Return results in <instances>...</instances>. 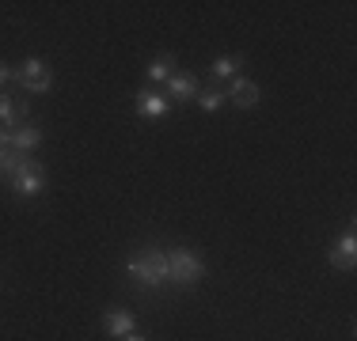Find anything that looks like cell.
I'll return each mask as SVG.
<instances>
[{
  "instance_id": "1",
  "label": "cell",
  "mask_w": 357,
  "mask_h": 341,
  "mask_svg": "<svg viewBox=\"0 0 357 341\" xmlns=\"http://www.w3.org/2000/svg\"><path fill=\"white\" fill-rule=\"evenodd\" d=\"M206 277V262L194 251H172L167 254V280H178V285H198Z\"/></svg>"
},
{
  "instance_id": "2",
  "label": "cell",
  "mask_w": 357,
  "mask_h": 341,
  "mask_svg": "<svg viewBox=\"0 0 357 341\" xmlns=\"http://www.w3.org/2000/svg\"><path fill=\"white\" fill-rule=\"evenodd\" d=\"M130 277L144 280V285H164L167 280V254L144 251V254H137V258H130Z\"/></svg>"
},
{
  "instance_id": "3",
  "label": "cell",
  "mask_w": 357,
  "mask_h": 341,
  "mask_svg": "<svg viewBox=\"0 0 357 341\" xmlns=\"http://www.w3.org/2000/svg\"><path fill=\"white\" fill-rule=\"evenodd\" d=\"M15 80L23 84V88H31V91H50L54 88V72H50V65L42 61V57H27L20 68H15Z\"/></svg>"
},
{
  "instance_id": "4",
  "label": "cell",
  "mask_w": 357,
  "mask_h": 341,
  "mask_svg": "<svg viewBox=\"0 0 357 341\" xmlns=\"http://www.w3.org/2000/svg\"><path fill=\"white\" fill-rule=\"evenodd\" d=\"M42 186H46V167L35 164V159L12 178V190L20 193V198H35V193H42Z\"/></svg>"
},
{
  "instance_id": "5",
  "label": "cell",
  "mask_w": 357,
  "mask_h": 341,
  "mask_svg": "<svg viewBox=\"0 0 357 341\" xmlns=\"http://www.w3.org/2000/svg\"><path fill=\"white\" fill-rule=\"evenodd\" d=\"M327 258H331V266H335V269H354V262H357V235H354V228L338 239L335 246H331Z\"/></svg>"
},
{
  "instance_id": "6",
  "label": "cell",
  "mask_w": 357,
  "mask_h": 341,
  "mask_svg": "<svg viewBox=\"0 0 357 341\" xmlns=\"http://www.w3.org/2000/svg\"><path fill=\"white\" fill-rule=\"evenodd\" d=\"M225 99H232L240 110H251V106H259V84H255V80H243V76H236Z\"/></svg>"
},
{
  "instance_id": "7",
  "label": "cell",
  "mask_w": 357,
  "mask_h": 341,
  "mask_svg": "<svg viewBox=\"0 0 357 341\" xmlns=\"http://www.w3.org/2000/svg\"><path fill=\"white\" fill-rule=\"evenodd\" d=\"M23 118H27V102L12 99V95H0V129H20Z\"/></svg>"
},
{
  "instance_id": "8",
  "label": "cell",
  "mask_w": 357,
  "mask_h": 341,
  "mask_svg": "<svg viewBox=\"0 0 357 341\" xmlns=\"http://www.w3.org/2000/svg\"><path fill=\"white\" fill-rule=\"evenodd\" d=\"M167 106H172V99L160 95V91H152V88H144L137 95V114H144V118H164Z\"/></svg>"
},
{
  "instance_id": "9",
  "label": "cell",
  "mask_w": 357,
  "mask_h": 341,
  "mask_svg": "<svg viewBox=\"0 0 357 341\" xmlns=\"http://www.w3.org/2000/svg\"><path fill=\"white\" fill-rule=\"evenodd\" d=\"M27 164H31L27 152H15L12 144H4V148H0V178H8V182H12V178L20 175Z\"/></svg>"
},
{
  "instance_id": "10",
  "label": "cell",
  "mask_w": 357,
  "mask_h": 341,
  "mask_svg": "<svg viewBox=\"0 0 357 341\" xmlns=\"http://www.w3.org/2000/svg\"><path fill=\"white\" fill-rule=\"evenodd\" d=\"M38 141H42V129H38V125H27V122H23L20 129H8V144H12L15 152H27V156H31V148H38Z\"/></svg>"
},
{
  "instance_id": "11",
  "label": "cell",
  "mask_w": 357,
  "mask_h": 341,
  "mask_svg": "<svg viewBox=\"0 0 357 341\" xmlns=\"http://www.w3.org/2000/svg\"><path fill=\"white\" fill-rule=\"evenodd\" d=\"M103 330H107V334H114V338L133 334V315L130 311H107L103 315Z\"/></svg>"
},
{
  "instance_id": "12",
  "label": "cell",
  "mask_w": 357,
  "mask_h": 341,
  "mask_svg": "<svg viewBox=\"0 0 357 341\" xmlns=\"http://www.w3.org/2000/svg\"><path fill=\"white\" fill-rule=\"evenodd\" d=\"M194 95H198V80H194V76L175 72L172 80H167V99H194Z\"/></svg>"
},
{
  "instance_id": "13",
  "label": "cell",
  "mask_w": 357,
  "mask_h": 341,
  "mask_svg": "<svg viewBox=\"0 0 357 341\" xmlns=\"http://www.w3.org/2000/svg\"><path fill=\"white\" fill-rule=\"evenodd\" d=\"M144 72H149V80H172V76H175V54L152 57V65L144 68Z\"/></svg>"
},
{
  "instance_id": "14",
  "label": "cell",
  "mask_w": 357,
  "mask_h": 341,
  "mask_svg": "<svg viewBox=\"0 0 357 341\" xmlns=\"http://www.w3.org/2000/svg\"><path fill=\"white\" fill-rule=\"evenodd\" d=\"M243 65V54H228V57H217L213 61V76H220V80H232L236 68Z\"/></svg>"
},
{
  "instance_id": "15",
  "label": "cell",
  "mask_w": 357,
  "mask_h": 341,
  "mask_svg": "<svg viewBox=\"0 0 357 341\" xmlns=\"http://www.w3.org/2000/svg\"><path fill=\"white\" fill-rule=\"evenodd\" d=\"M198 102H202V110H220V102H225V91L206 88V91H198Z\"/></svg>"
},
{
  "instance_id": "16",
  "label": "cell",
  "mask_w": 357,
  "mask_h": 341,
  "mask_svg": "<svg viewBox=\"0 0 357 341\" xmlns=\"http://www.w3.org/2000/svg\"><path fill=\"white\" fill-rule=\"evenodd\" d=\"M8 80H15V68H8L4 61H0V88H4Z\"/></svg>"
},
{
  "instance_id": "17",
  "label": "cell",
  "mask_w": 357,
  "mask_h": 341,
  "mask_svg": "<svg viewBox=\"0 0 357 341\" xmlns=\"http://www.w3.org/2000/svg\"><path fill=\"white\" fill-rule=\"evenodd\" d=\"M122 341H144V338H141V334H126Z\"/></svg>"
},
{
  "instance_id": "18",
  "label": "cell",
  "mask_w": 357,
  "mask_h": 341,
  "mask_svg": "<svg viewBox=\"0 0 357 341\" xmlns=\"http://www.w3.org/2000/svg\"><path fill=\"white\" fill-rule=\"evenodd\" d=\"M4 144H8V129H0V148H4Z\"/></svg>"
}]
</instances>
